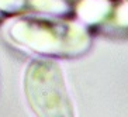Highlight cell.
Segmentation results:
<instances>
[{
    "instance_id": "6da1fadb",
    "label": "cell",
    "mask_w": 128,
    "mask_h": 117,
    "mask_svg": "<svg viewBox=\"0 0 128 117\" xmlns=\"http://www.w3.org/2000/svg\"><path fill=\"white\" fill-rule=\"evenodd\" d=\"M7 34L14 44L44 58H79L92 47V37L82 24L56 16H20Z\"/></svg>"
},
{
    "instance_id": "7a4b0ae2",
    "label": "cell",
    "mask_w": 128,
    "mask_h": 117,
    "mask_svg": "<svg viewBox=\"0 0 128 117\" xmlns=\"http://www.w3.org/2000/svg\"><path fill=\"white\" fill-rule=\"evenodd\" d=\"M24 94L35 117H75L62 69L51 58H37L28 64Z\"/></svg>"
},
{
    "instance_id": "3957f363",
    "label": "cell",
    "mask_w": 128,
    "mask_h": 117,
    "mask_svg": "<svg viewBox=\"0 0 128 117\" xmlns=\"http://www.w3.org/2000/svg\"><path fill=\"white\" fill-rule=\"evenodd\" d=\"M73 9L62 0H0V16H66Z\"/></svg>"
},
{
    "instance_id": "277c9868",
    "label": "cell",
    "mask_w": 128,
    "mask_h": 117,
    "mask_svg": "<svg viewBox=\"0 0 128 117\" xmlns=\"http://www.w3.org/2000/svg\"><path fill=\"white\" fill-rule=\"evenodd\" d=\"M114 13H117V17L120 21H127L128 20V0H125L124 4H121L120 9H114Z\"/></svg>"
},
{
    "instance_id": "5b68a950",
    "label": "cell",
    "mask_w": 128,
    "mask_h": 117,
    "mask_svg": "<svg viewBox=\"0 0 128 117\" xmlns=\"http://www.w3.org/2000/svg\"><path fill=\"white\" fill-rule=\"evenodd\" d=\"M62 2H64V3H66L69 6V7H75L76 4H78V2H79V0H62Z\"/></svg>"
},
{
    "instance_id": "8992f818",
    "label": "cell",
    "mask_w": 128,
    "mask_h": 117,
    "mask_svg": "<svg viewBox=\"0 0 128 117\" xmlns=\"http://www.w3.org/2000/svg\"><path fill=\"white\" fill-rule=\"evenodd\" d=\"M110 2H113V3H116V2H120V0H110Z\"/></svg>"
}]
</instances>
